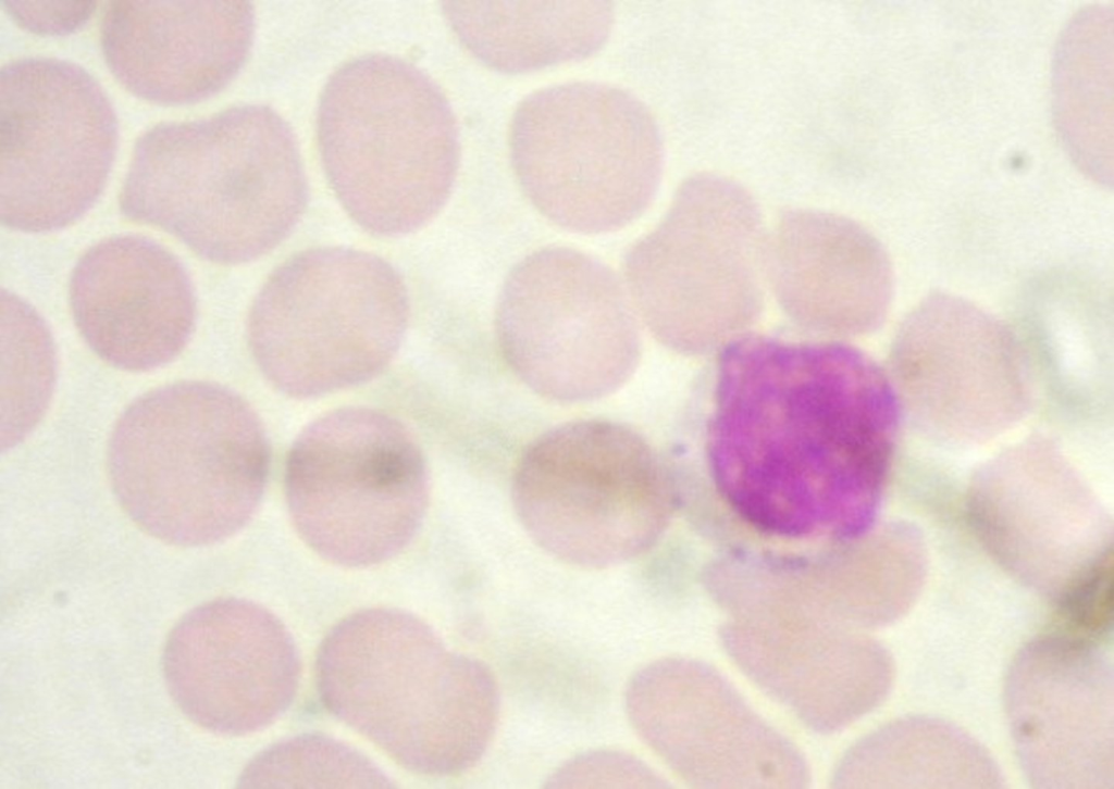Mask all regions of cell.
<instances>
[{
	"label": "cell",
	"mask_w": 1114,
	"mask_h": 789,
	"mask_svg": "<svg viewBox=\"0 0 1114 789\" xmlns=\"http://www.w3.org/2000/svg\"><path fill=\"white\" fill-rule=\"evenodd\" d=\"M899 416L891 381L858 350L742 338L717 370L708 476L760 538L841 546L875 519Z\"/></svg>",
	"instance_id": "1"
},
{
	"label": "cell",
	"mask_w": 1114,
	"mask_h": 789,
	"mask_svg": "<svg viewBox=\"0 0 1114 789\" xmlns=\"http://www.w3.org/2000/svg\"><path fill=\"white\" fill-rule=\"evenodd\" d=\"M307 195L288 124L268 107L245 104L161 123L141 135L120 209L205 260L236 265L280 245L298 223Z\"/></svg>",
	"instance_id": "2"
},
{
	"label": "cell",
	"mask_w": 1114,
	"mask_h": 789,
	"mask_svg": "<svg viewBox=\"0 0 1114 789\" xmlns=\"http://www.w3.org/2000/svg\"><path fill=\"white\" fill-rule=\"evenodd\" d=\"M317 682L330 712L425 776L474 766L497 723L499 698L488 668L397 609L363 610L335 625L319 649Z\"/></svg>",
	"instance_id": "3"
},
{
	"label": "cell",
	"mask_w": 1114,
	"mask_h": 789,
	"mask_svg": "<svg viewBox=\"0 0 1114 789\" xmlns=\"http://www.w3.org/2000/svg\"><path fill=\"white\" fill-rule=\"evenodd\" d=\"M270 453L261 422L234 391L180 381L136 399L111 434L114 496L146 534L199 547L240 530L262 498Z\"/></svg>",
	"instance_id": "4"
},
{
	"label": "cell",
	"mask_w": 1114,
	"mask_h": 789,
	"mask_svg": "<svg viewBox=\"0 0 1114 789\" xmlns=\"http://www.w3.org/2000/svg\"><path fill=\"white\" fill-rule=\"evenodd\" d=\"M318 139L335 196L369 233H412L450 195L459 160L451 109L400 58L368 54L342 65L321 95Z\"/></svg>",
	"instance_id": "5"
},
{
	"label": "cell",
	"mask_w": 1114,
	"mask_h": 789,
	"mask_svg": "<svg viewBox=\"0 0 1114 789\" xmlns=\"http://www.w3.org/2000/svg\"><path fill=\"white\" fill-rule=\"evenodd\" d=\"M408 318L406 286L385 260L351 248H313L267 278L249 312L248 343L276 390L314 398L381 374Z\"/></svg>",
	"instance_id": "6"
},
{
	"label": "cell",
	"mask_w": 1114,
	"mask_h": 789,
	"mask_svg": "<svg viewBox=\"0 0 1114 789\" xmlns=\"http://www.w3.org/2000/svg\"><path fill=\"white\" fill-rule=\"evenodd\" d=\"M768 243L759 209L743 187L719 175H694L658 225L629 250L631 300L668 349L711 351L758 317Z\"/></svg>",
	"instance_id": "7"
},
{
	"label": "cell",
	"mask_w": 1114,
	"mask_h": 789,
	"mask_svg": "<svg viewBox=\"0 0 1114 789\" xmlns=\"http://www.w3.org/2000/svg\"><path fill=\"white\" fill-rule=\"evenodd\" d=\"M669 474L647 441L608 419H580L536 437L511 479L516 516L544 552L607 568L647 551L671 511Z\"/></svg>",
	"instance_id": "8"
},
{
	"label": "cell",
	"mask_w": 1114,
	"mask_h": 789,
	"mask_svg": "<svg viewBox=\"0 0 1114 789\" xmlns=\"http://www.w3.org/2000/svg\"><path fill=\"white\" fill-rule=\"evenodd\" d=\"M517 179L534 208L581 234L624 227L652 201L661 141L648 110L628 92L572 83L517 108L509 135Z\"/></svg>",
	"instance_id": "9"
},
{
	"label": "cell",
	"mask_w": 1114,
	"mask_h": 789,
	"mask_svg": "<svg viewBox=\"0 0 1114 789\" xmlns=\"http://www.w3.org/2000/svg\"><path fill=\"white\" fill-rule=\"evenodd\" d=\"M293 525L322 559L368 567L413 538L429 501L422 451L395 417L349 406L325 413L294 441L285 467Z\"/></svg>",
	"instance_id": "10"
},
{
	"label": "cell",
	"mask_w": 1114,
	"mask_h": 789,
	"mask_svg": "<svg viewBox=\"0 0 1114 789\" xmlns=\"http://www.w3.org/2000/svg\"><path fill=\"white\" fill-rule=\"evenodd\" d=\"M495 334L512 373L542 398L581 403L609 396L633 375L641 337L615 273L594 258L548 247L508 273Z\"/></svg>",
	"instance_id": "11"
},
{
	"label": "cell",
	"mask_w": 1114,
	"mask_h": 789,
	"mask_svg": "<svg viewBox=\"0 0 1114 789\" xmlns=\"http://www.w3.org/2000/svg\"><path fill=\"white\" fill-rule=\"evenodd\" d=\"M117 143L112 105L81 66L28 58L0 73V220L21 231L63 228L96 202Z\"/></svg>",
	"instance_id": "12"
},
{
	"label": "cell",
	"mask_w": 1114,
	"mask_h": 789,
	"mask_svg": "<svg viewBox=\"0 0 1114 789\" xmlns=\"http://www.w3.org/2000/svg\"><path fill=\"white\" fill-rule=\"evenodd\" d=\"M624 706L638 736L679 777L702 788H804L797 748L714 667L666 658L629 680Z\"/></svg>",
	"instance_id": "13"
},
{
	"label": "cell",
	"mask_w": 1114,
	"mask_h": 789,
	"mask_svg": "<svg viewBox=\"0 0 1114 789\" xmlns=\"http://www.w3.org/2000/svg\"><path fill=\"white\" fill-rule=\"evenodd\" d=\"M1111 646L1043 629L1011 663L1005 710L1032 786L1113 787Z\"/></svg>",
	"instance_id": "14"
},
{
	"label": "cell",
	"mask_w": 1114,
	"mask_h": 789,
	"mask_svg": "<svg viewBox=\"0 0 1114 789\" xmlns=\"http://www.w3.org/2000/svg\"><path fill=\"white\" fill-rule=\"evenodd\" d=\"M162 666L182 713L232 736L273 723L299 682L298 653L283 623L265 608L234 598L186 614L168 637Z\"/></svg>",
	"instance_id": "15"
},
{
	"label": "cell",
	"mask_w": 1114,
	"mask_h": 789,
	"mask_svg": "<svg viewBox=\"0 0 1114 789\" xmlns=\"http://www.w3.org/2000/svg\"><path fill=\"white\" fill-rule=\"evenodd\" d=\"M253 30L247 1H113L100 40L108 67L126 90L160 105H182L235 78Z\"/></svg>",
	"instance_id": "16"
},
{
	"label": "cell",
	"mask_w": 1114,
	"mask_h": 789,
	"mask_svg": "<svg viewBox=\"0 0 1114 789\" xmlns=\"http://www.w3.org/2000/svg\"><path fill=\"white\" fill-rule=\"evenodd\" d=\"M70 303L89 348L129 372L177 356L196 318L195 295L180 261L135 235L109 237L84 253L72 273Z\"/></svg>",
	"instance_id": "17"
},
{
	"label": "cell",
	"mask_w": 1114,
	"mask_h": 789,
	"mask_svg": "<svg viewBox=\"0 0 1114 789\" xmlns=\"http://www.w3.org/2000/svg\"><path fill=\"white\" fill-rule=\"evenodd\" d=\"M719 640L755 685L820 734L871 712L893 682L890 654L859 629L733 618Z\"/></svg>",
	"instance_id": "18"
},
{
	"label": "cell",
	"mask_w": 1114,
	"mask_h": 789,
	"mask_svg": "<svg viewBox=\"0 0 1114 789\" xmlns=\"http://www.w3.org/2000/svg\"><path fill=\"white\" fill-rule=\"evenodd\" d=\"M1013 338L979 309L948 295L925 300L892 349L894 373L928 419L986 430L1019 411L1023 387Z\"/></svg>",
	"instance_id": "19"
},
{
	"label": "cell",
	"mask_w": 1114,
	"mask_h": 789,
	"mask_svg": "<svg viewBox=\"0 0 1114 789\" xmlns=\"http://www.w3.org/2000/svg\"><path fill=\"white\" fill-rule=\"evenodd\" d=\"M767 281L797 325L850 337L877 329L889 310L892 270L880 242L845 216L792 210L769 237Z\"/></svg>",
	"instance_id": "20"
},
{
	"label": "cell",
	"mask_w": 1114,
	"mask_h": 789,
	"mask_svg": "<svg viewBox=\"0 0 1114 789\" xmlns=\"http://www.w3.org/2000/svg\"><path fill=\"white\" fill-rule=\"evenodd\" d=\"M443 7L467 49L506 73L590 55L614 21L608 1H448Z\"/></svg>",
	"instance_id": "21"
},
{
	"label": "cell",
	"mask_w": 1114,
	"mask_h": 789,
	"mask_svg": "<svg viewBox=\"0 0 1114 789\" xmlns=\"http://www.w3.org/2000/svg\"><path fill=\"white\" fill-rule=\"evenodd\" d=\"M838 788H998L1002 776L974 738L945 721L911 716L853 744L839 761Z\"/></svg>",
	"instance_id": "22"
},
{
	"label": "cell",
	"mask_w": 1114,
	"mask_h": 789,
	"mask_svg": "<svg viewBox=\"0 0 1114 789\" xmlns=\"http://www.w3.org/2000/svg\"><path fill=\"white\" fill-rule=\"evenodd\" d=\"M1054 117L1063 143L1091 177L1112 179V12L1091 7L1065 28L1055 54Z\"/></svg>",
	"instance_id": "23"
},
{
	"label": "cell",
	"mask_w": 1114,
	"mask_h": 789,
	"mask_svg": "<svg viewBox=\"0 0 1114 789\" xmlns=\"http://www.w3.org/2000/svg\"><path fill=\"white\" fill-rule=\"evenodd\" d=\"M246 788H386L391 781L367 756L320 735L294 737L259 753L239 778Z\"/></svg>",
	"instance_id": "24"
},
{
	"label": "cell",
	"mask_w": 1114,
	"mask_h": 789,
	"mask_svg": "<svg viewBox=\"0 0 1114 789\" xmlns=\"http://www.w3.org/2000/svg\"><path fill=\"white\" fill-rule=\"evenodd\" d=\"M3 367L8 370L2 401L8 400L9 441L23 436L41 416L54 375V352L48 330L34 311L2 295Z\"/></svg>",
	"instance_id": "25"
},
{
	"label": "cell",
	"mask_w": 1114,
	"mask_h": 789,
	"mask_svg": "<svg viewBox=\"0 0 1114 789\" xmlns=\"http://www.w3.org/2000/svg\"><path fill=\"white\" fill-rule=\"evenodd\" d=\"M1047 630L1096 643H1112L1113 553L1104 549L1059 590Z\"/></svg>",
	"instance_id": "26"
},
{
	"label": "cell",
	"mask_w": 1114,
	"mask_h": 789,
	"mask_svg": "<svg viewBox=\"0 0 1114 789\" xmlns=\"http://www.w3.org/2000/svg\"><path fill=\"white\" fill-rule=\"evenodd\" d=\"M554 788H656L665 787L645 763L622 751L593 750L568 760L549 780Z\"/></svg>",
	"instance_id": "27"
},
{
	"label": "cell",
	"mask_w": 1114,
	"mask_h": 789,
	"mask_svg": "<svg viewBox=\"0 0 1114 789\" xmlns=\"http://www.w3.org/2000/svg\"><path fill=\"white\" fill-rule=\"evenodd\" d=\"M10 17L22 28L41 36L78 29L96 8L94 1H5Z\"/></svg>",
	"instance_id": "28"
}]
</instances>
